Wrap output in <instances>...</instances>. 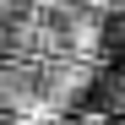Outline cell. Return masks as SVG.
Masks as SVG:
<instances>
[{
  "label": "cell",
  "instance_id": "1",
  "mask_svg": "<svg viewBox=\"0 0 125 125\" xmlns=\"http://www.w3.org/2000/svg\"><path fill=\"white\" fill-rule=\"evenodd\" d=\"M76 125H109V114H82Z\"/></svg>",
  "mask_w": 125,
  "mask_h": 125
},
{
  "label": "cell",
  "instance_id": "2",
  "mask_svg": "<svg viewBox=\"0 0 125 125\" xmlns=\"http://www.w3.org/2000/svg\"><path fill=\"white\" fill-rule=\"evenodd\" d=\"M120 109H125V103H120Z\"/></svg>",
  "mask_w": 125,
  "mask_h": 125
}]
</instances>
